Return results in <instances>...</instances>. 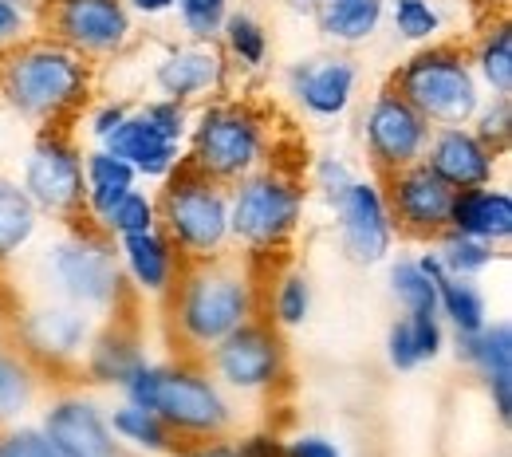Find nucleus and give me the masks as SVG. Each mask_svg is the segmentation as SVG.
I'll return each instance as SVG.
<instances>
[{
	"label": "nucleus",
	"instance_id": "obj_1",
	"mask_svg": "<svg viewBox=\"0 0 512 457\" xmlns=\"http://www.w3.org/2000/svg\"><path fill=\"white\" fill-rule=\"evenodd\" d=\"M0 99L36 127H64L91 99V64L52 36H28L0 52Z\"/></svg>",
	"mask_w": 512,
	"mask_h": 457
},
{
	"label": "nucleus",
	"instance_id": "obj_2",
	"mask_svg": "<svg viewBox=\"0 0 512 457\" xmlns=\"http://www.w3.org/2000/svg\"><path fill=\"white\" fill-rule=\"evenodd\" d=\"M166 304H170V324L182 343V355L205 359L225 335L256 320V284L229 257L186 261Z\"/></svg>",
	"mask_w": 512,
	"mask_h": 457
},
{
	"label": "nucleus",
	"instance_id": "obj_3",
	"mask_svg": "<svg viewBox=\"0 0 512 457\" xmlns=\"http://www.w3.org/2000/svg\"><path fill=\"white\" fill-rule=\"evenodd\" d=\"M127 402L154 410L174 438L182 442H209L225 438L237 422L233 402L225 387L205 371L201 359H178V363H138L134 375L119 387Z\"/></svg>",
	"mask_w": 512,
	"mask_h": 457
},
{
	"label": "nucleus",
	"instance_id": "obj_4",
	"mask_svg": "<svg viewBox=\"0 0 512 457\" xmlns=\"http://www.w3.org/2000/svg\"><path fill=\"white\" fill-rule=\"evenodd\" d=\"M40 276L52 300L75 304L95 320H115L127 312L130 288L119 264V249L107 233H99L87 221L64 225V233L44 245Z\"/></svg>",
	"mask_w": 512,
	"mask_h": 457
},
{
	"label": "nucleus",
	"instance_id": "obj_5",
	"mask_svg": "<svg viewBox=\"0 0 512 457\" xmlns=\"http://www.w3.org/2000/svg\"><path fill=\"white\" fill-rule=\"evenodd\" d=\"M186 166L221 186L268 166V123L245 99H205L190 119Z\"/></svg>",
	"mask_w": 512,
	"mask_h": 457
},
{
	"label": "nucleus",
	"instance_id": "obj_6",
	"mask_svg": "<svg viewBox=\"0 0 512 457\" xmlns=\"http://www.w3.org/2000/svg\"><path fill=\"white\" fill-rule=\"evenodd\" d=\"M390 87L430 123V127H469L477 107L485 103V87L469 64V52L434 40L410 52L394 67Z\"/></svg>",
	"mask_w": 512,
	"mask_h": 457
},
{
	"label": "nucleus",
	"instance_id": "obj_7",
	"mask_svg": "<svg viewBox=\"0 0 512 457\" xmlns=\"http://www.w3.org/2000/svg\"><path fill=\"white\" fill-rule=\"evenodd\" d=\"M308 190L280 166H260L229 186V237L249 257H276L304 221Z\"/></svg>",
	"mask_w": 512,
	"mask_h": 457
},
{
	"label": "nucleus",
	"instance_id": "obj_8",
	"mask_svg": "<svg viewBox=\"0 0 512 457\" xmlns=\"http://www.w3.org/2000/svg\"><path fill=\"white\" fill-rule=\"evenodd\" d=\"M154 201L158 229L170 237L182 261H213L229 253V186L193 174L190 166H178Z\"/></svg>",
	"mask_w": 512,
	"mask_h": 457
},
{
	"label": "nucleus",
	"instance_id": "obj_9",
	"mask_svg": "<svg viewBox=\"0 0 512 457\" xmlns=\"http://www.w3.org/2000/svg\"><path fill=\"white\" fill-rule=\"evenodd\" d=\"M20 190L28 194L40 217H52L60 225L83 221V150L64 127H40V134L32 138Z\"/></svg>",
	"mask_w": 512,
	"mask_h": 457
},
{
	"label": "nucleus",
	"instance_id": "obj_10",
	"mask_svg": "<svg viewBox=\"0 0 512 457\" xmlns=\"http://www.w3.org/2000/svg\"><path fill=\"white\" fill-rule=\"evenodd\" d=\"M40 32L87 64L115 60L134 44V16L127 0H48L40 8Z\"/></svg>",
	"mask_w": 512,
	"mask_h": 457
},
{
	"label": "nucleus",
	"instance_id": "obj_11",
	"mask_svg": "<svg viewBox=\"0 0 512 457\" xmlns=\"http://www.w3.org/2000/svg\"><path fill=\"white\" fill-rule=\"evenodd\" d=\"M205 371L233 394H272L288 379L284 335L264 320H249L205 355Z\"/></svg>",
	"mask_w": 512,
	"mask_h": 457
},
{
	"label": "nucleus",
	"instance_id": "obj_12",
	"mask_svg": "<svg viewBox=\"0 0 512 457\" xmlns=\"http://www.w3.org/2000/svg\"><path fill=\"white\" fill-rule=\"evenodd\" d=\"M99 324L91 312L44 296L16 316V343L36 371H71L83 363Z\"/></svg>",
	"mask_w": 512,
	"mask_h": 457
},
{
	"label": "nucleus",
	"instance_id": "obj_13",
	"mask_svg": "<svg viewBox=\"0 0 512 457\" xmlns=\"http://www.w3.org/2000/svg\"><path fill=\"white\" fill-rule=\"evenodd\" d=\"M430 134L434 127L390 83L371 95V103L363 111V146H367V162H371L375 178L422 162Z\"/></svg>",
	"mask_w": 512,
	"mask_h": 457
},
{
	"label": "nucleus",
	"instance_id": "obj_14",
	"mask_svg": "<svg viewBox=\"0 0 512 457\" xmlns=\"http://www.w3.org/2000/svg\"><path fill=\"white\" fill-rule=\"evenodd\" d=\"M327 205L335 213V229H339V245H343L347 261L363 264V268L390 261V249H394L398 233H394V221H390L379 178L359 174L347 190H339Z\"/></svg>",
	"mask_w": 512,
	"mask_h": 457
},
{
	"label": "nucleus",
	"instance_id": "obj_15",
	"mask_svg": "<svg viewBox=\"0 0 512 457\" xmlns=\"http://www.w3.org/2000/svg\"><path fill=\"white\" fill-rule=\"evenodd\" d=\"M383 197L394 221V233L414 237V241H434L449 229V209H453V190L426 166H402L394 174H383Z\"/></svg>",
	"mask_w": 512,
	"mask_h": 457
},
{
	"label": "nucleus",
	"instance_id": "obj_16",
	"mask_svg": "<svg viewBox=\"0 0 512 457\" xmlns=\"http://www.w3.org/2000/svg\"><path fill=\"white\" fill-rule=\"evenodd\" d=\"M40 430L64 457H123L119 438L111 434L107 410L91 394L64 391L44 402Z\"/></svg>",
	"mask_w": 512,
	"mask_h": 457
},
{
	"label": "nucleus",
	"instance_id": "obj_17",
	"mask_svg": "<svg viewBox=\"0 0 512 457\" xmlns=\"http://www.w3.org/2000/svg\"><path fill=\"white\" fill-rule=\"evenodd\" d=\"M150 83H154L158 99H174V103L193 107V103H205V99L225 91L229 60L217 44H201V40L174 44L154 60Z\"/></svg>",
	"mask_w": 512,
	"mask_h": 457
},
{
	"label": "nucleus",
	"instance_id": "obj_18",
	"mask_svg": "<svg viewBox=\"0 0 512 457\" xmlns=\"http://www.w3.org/2000/svg\"><path fill=\"white\" fill-rule=\"evenodd\" d=\"M359 91V64L343 52L308 56L288 67V95L312 119H343Z\"/></svg>",
	"mask_w": 512,
	"mask_h": 457
},
{
	"label": "nucleus",
	"instance_id": "obj_19",
	"mask_svg": "<svg viewBox=\"0 0 512 457\" xmlns=\"http://www.w3.org/2000/svg\"><path fill=\"white\" fill-rule=\"evenodd\" d=\"M501 158L505 154L485 146L473 134V127H434L430 142H426V154H422V162L446 182L453 194L493 186V178L501 170Z\"/></svg>",
	"mask_w": 512,
	"mask_h": 457
},
{
	"label": "nucleus",
	"instance_id": "obj_20",
	"mask_svg": "<svg viewBox=\"0 0 512 457\" xmlns=\"http://www.w3.org/2000/svg\"><path fill=\"white\" fill-rule=\"evenodd\" d=\"M103 150L123 158L130 170L146 182H166L178 166H186V146L174 142L166 131H158L142 107H130V115L103 138Z\"/></svg>",
	"mask_w": 512,
	"mask_h": 457
},
{
	"label": "nucleus",
	"instance_id": "obj_21",
	"mask_svg": "<svg viewBox=\"0 0 512 457\" xmlns=\"http://www.w3.org/2000/svg\"><path fill=\"white\" fill-rule=\"evenodd\" d=\"M119 249V264H123V276H127V288L134 296H146V300H166L178 284V272H182V257L178 249L170 245V237L154 225V229H142V233H130L115 241Z\"/></svg>",
	"mask_w": 512,
	"mask_h": 457
},
{
	"label": "nucleus",
	"instance_id": "obj_22",
	"mask_svg": "<svg viewBox=\"0 0 512 457\" xmlns=\"http://www.w3.org/2000/svg\"><path fill=\"white\" fill-rule=\"evenodd\" d=\"M457 355L477 371L485 383V394L497 410V418L509 426L512 418V324L509 320H489L477 335L457 339Z\"/></svg>",
	"mask_w": 512,
	"mask_h": 457
},
{
	"label": "nucleus",
	"instance_id": "obj_23",
	"mask_svg": "<svg viewBox=\"0 0 512 457\" xmlns=\"http://www.w3.org/2000/svg\"><path fill=\"white\" fill-rule=\"evenodd\" d=\"M138 363H146L142 339H138L134 324H127L123 316H115V320H103L99 324L91 347H87V355H83V363H79V371L95 387H123L130 375H134Z\"/></svg>",
	"mask_w": 512,
	"mask_h": 457
},
{
	"label": "nucleus",
	"instance_id": "obj_24",
	"mask_svg": "<svg viewBox=\"0 0 512 457\" xmlns=\"http://www.w3.org/2000/svg\"><path fill=\"white\" fill-rule=\"evenodd\" d=\"M449 229L485 241L493 249L509 245L512 237V194L505 186H481V190H461L453 194L449 209Z\"/></svg>",
	"mask_w": 512,
	"mask_h": 457
},
{
	"label": "nucleus",
	"instance_id": "obj_25",
	"mask_svg": "<svg viewBox=\"0 0 512 457\" xmlns=\"http://www.w3.org/2000/svg\"><path fill=\"white\" fill-rule=\"evenodd\" d=\"M83 182H87V197H83V221L99 225L103 213L119 201L123 194H130L138 186V174L130 170L123 158H115L111 150L95 146L83 154Z\"/></svg>",
	"mask_w": 512,
	"mask_h": 457
},
{
	"label": "nucleus",
	"instance_id": "obj_26",
	"mask_svg": "<svg viewBox=\"0 0 512 457\" xmlns=\"http://www.w3.org/2000/svg\"><path fill=\"white\" fill-rule=\"evenodd\" d=\"M386 20V0H323L316 8V28L339 48H359L375 40Z\"/></svg>",
	"mask_w": 512,
	"mask_h": 457
},
{
	"label": "nucleus",
	"instance_id": "obj_27",
	"mask_svg": "<svg viewBox=\"0 0 512 457\" xmlns=\"http://www.w3.org/2000/svg\"><path fill=\"white\" fill-rule=\"evenodd\" d=\"M107 422H111V434L119 438L123 450H134L142 457H166V454H178V438L170 434V426L146 410V406H134V402H119L115 410H107Z\"/></svg>",
	"mask_w": 512,
	"mask_h": 457
},
{
	"label": "nucleus",
	"instance_id": "obj_28",
	"mask_svg": "<svg viewBox=\"0 0 512 457\" xmlns=\"http://www.w3.org/2000/svg\"><path fill=\"white\" fill-rule=\"evenodd\" d=\"M217 48L225 52L229 67L260 71V67L268 64V52H272V36H268L264 20L256 16L253 8H229L225 24H221V36H217Z\"/></svg>",
	"mask_w": 512,
	"mask_h": 457
},
{
	"label": "nucleus",
	"instance_id": "obj_29",
	"mask_svg": "<svg viewBox=\"0 0 512 457\" xmlns=\"http://www.w3.org/2000/svg\"><path fill=\"white\" fill-rule=\"evenodd\" d=\"M434 284H438V316H442V324L453 327L457 339L477 335L481 327L489 324V300L477 288V280L442 272Z\"/></svg>",
	"mask_w": 512,
	"mask_h": 457
},
{
	"label": "nucleus",
	"instance_id": "obj_30",
	"mask_svg": "<svg viewBox=\"0 0 512 457\" xmlns=\"http://www.w3.org/2000/svg\"><path fill=\"white\" fill-rule=\"evenodd\" d=\"M40 233V213L20 190V182L0 174V268L12 264Z\"/></svg>",
	"mask_w": 512,
	"mask_h": 457
},
{
	"label": "nucleus",
	"instance_id": "obj_31",
	"mask_svg": "<svg viewBox=\"0 0 512 457\" xmlns=\"http://www.w3.org/2000/svg\"><path fill=\"white\" fill-rule=\"evenodd\" d=\"M36 394H40L36 367L20 351L0 343V430L16 426L36 406Z\"/></svg>",
	"mask_w": 512,
	"mask_h": 457
},
{
	"label": "nucleus",
	"instance_id": "obj_32",
	"mask_svg": "<svg viewBox=\"0 0 512 457\" xmlns=\"http://www.w3.org/2000/svg\"><path fill=\"white\" fill-rule=\"evenodd\" d=\"M469 64L477 71L481 87L512 99V24L509 20H497L489 24V32L477 40V52L469 56Z\"/></svg>",
	"mask_w": 512,
	"mask_h": 457
},
{
	"label": "nucleus",
	"instance_id": "obj_33",
	"mask_svg": "<svg viewBox=\"0 0 512 457\" xmlns=\"http://www.w3.org/2000/svg\"><path fill=\"white\" fill-rule=\"evenodd\" d=\"M390 296L398 300L402 316L418 320V316H438V284L418 268L414 257H398L390 261Z\"/></svg>",
	"mask_w": 512,
	"mask_h": 457
},
{
	"label": "nucleus",
	"instance_id": "obj_34",
	"mask_svg": "<svg viewBox=\"0 0 512 457\" xmlns=\"http://www.w3.org/2000/svg\"><path fill=\"white\" fill-rule=\"evenodd\" d=\"M386 16L398 40L426 48L434 40H442L446 32V16L438 8V0H386Z\"/></svg>",
	"mask_w": 512,
	"mask_h": 457
},
{
	"label": "nucleus",
	"instance_id": "obj_35",
	"mask_svg": "<svg viewBox=\"0 0 512 457\" xmlns=\"http://www.w3.org/2000/svg\"><path fill=\"white\" fill-rule=\"evenodd\" d=\"M430 249L438 253V261H442V268H446L449 276H465V280H477L481 272H489L493 261H497L493 245L473 241V237H465V233H457V229L438 233V237L430 241Z\"/></svg>",
	"mask_w": 512,
	"mask_h": 457
},
{
	"label": "nucleus",
	"instance_id": "obj_36",
	"mask_svg": "<svg viewBox=\"0 0 512 457\" xmlns=\"http://www.w3.org/2000/svg\"><path fill=\"white\" fill-rule=\"evenodd\" d=\"M312 316V276L300 268H288L276 276V292H272V327L276 331H292L304 327Z\"/></svg>",
	"mask_w": 512,
	"mask_h": 457
},
{
	"label": "nucleus",
	"instance_id": "obj_37",
	"mask_svg": "<svg viewBox=\"0 0 512 457\" xmlns=\"http://www.w3.org/2000/svg\"><path fill=\"white\" fill-rule=\"evenodd\" d=\"M158 225V201L150 190H130L123 194L107 213H103V221L95 225L99 233H107L111 241H119V237H130V233H142V229H154Z\"/></svg>",
	"mask_w": 512,
	"mask_h": 457
},
{
	"label": "nucleus",
	"instance_id": "obj_38",
	"mask_svg": "<svg viewBox=\"0 0 512 457\" xmlns=\"http://www.w3.org/2000/svg\"><path fill=\"white\" fill-rule=\"evenodd\" d=\"M229 8H233V0H178L174 4L182 32L190 40H201V44H217Z\"/></svg>",
	"mask_w": 512,
	"mask_h": 457
},
{
	"label": "nucleus",
	"instance_id": "obj_39",
	"mask_svg": "<svg viewBox=\"0 0 512 457\" xmlns=\"http://www.w3.org/2000/svg\"><path fill=\"white\" fill-rule=\"evenodd\" d=\"M473 134L485 142V146H493L497 154H505L509 150V134H512V99H501V95H493V99H485L481 107H477V115H473Z\"/></svg>",
	"mask_w": 512,
	"mask_h": 457
},
{
	"label": "nucleus",
	"instance_id": "obj_40",
	"mask_svg": "<svg viewBox=\"0 0 512 457\" xmlns=\"http://www.w3.org/2000/svg\"><path fill=\"white\" fill-rule=\"evenodd\" d=\"M0 457H64V454L48 442V434L40 426L16 422V426H8L0 434Z\"/></svg>",
	"mask_w": 512,
	"mask_h": 457
},
{
	"label": "nucleus",
	"instance_id": "obj_41",
	"mask_svg": "<svg viewBox=\"0 0 512 457\" xmlns=\"http://www.w3.org/2000/svg\"><path fill=\"white\" fill-rule=\"evenodd\" d=\"M36 32H40V12H36V8L0 0V52L24 44V40L36 36Z\"/></svg>",
	"mask_w": 512,
	"mask_h": 457
},
{
	"label": "nucleus",
	"instance_id": "obj_42",
	"mask_svg": "<svg viewBox=\"0 0 512 457\" xmlns=\"http://www.w3.org/2000/svg\"><path fill=\"white\" fill-rule=\"evenodd\" d=\"M386 363L394 367V371H418L422 367V355H418V347H414V335H410V320L406 316H398L394 324L386 327Z\"/></svg>",
	"mask_w": 512,
	"mask_h": 457
},
{
	"label": "nucleus",
	"instance_id": "obj_43",
	"mask_svg": "<svg viewBox=\"0 0 512 457\" xmlns=\"http://www.w3.org/2000/svg\"><path fill=\"white\" fill-rule=\"evenodd\" d=\"M355 178H359V174H355V166H347V162H343V158H335V154H323L320 162L312 166V186H316L327 201L339 194V190H347Z\"/></svg>",
	"mask_w": 512,
	"mask_h": 457
},
{
	"label": "nucleus",
	"instance_id": "obj_44",
	"mask_svg": "<svg viewBox=\"0 0 512 457\" xmlns=\"http://www.w3.org/2000/svg\"><path fill=\"white\" fill-rule=\"evenodd\" d=\"M130 115V103H119V99H107V103H99V107H91L87 111V134L103 146V138L115 131L123 119Z\"/></svg>",
	"mask_w": 512,
	"mask_h": 457
},
{
	"label": "nucleus",
	"instance_id": "obj_45",
	"mask_svg": "<svg viewBox=\"0 0 512 457\" xmlns=\"http://www.w3.org/2000/svg\"><path fill=\"white\" fill-rule=\"evenodd\" d=\"M284 457H343L339 446L323 434H300L292 442H284Z\"/></svg>",
	"mask_w": 512,
	"mask_h": 457
},
{
	"label": "nucleus",
	"instance_id": "obj_46",
	"mask_svg": "<svg viewBox=\"0 0 512 457\" xmlns=\"http://www.w3.org/2000/svg\"><path fill=\"white\" fill-rule=\"evenodd\" d=\"M237 457H284V442L276 434H249L237 442Z\"/></svg>",
	"mask_w": 512,
	"mask_h": 457
},
{
	"label": "nucleus",
	"instance_id": "obj_47",
	"mask_svg": "<svg viewBox=\"0 0 512 457\" xmlns=\"http://www.w3.org/2000/svg\"><path fill=\"white\" fill-rule=\"evenodd\" d=\"M186 457H237V442L229 438H209V442H193Z\"/></svg>",
	"mask_w": 512,
	"mask_h": 457
},
{
	"label": "nucleus",
	"instance_id": "obj_48",
	"mask_svg": "<svg viewBox=\"0 0 512 457\" xmlns=\"http://www.w3.org/2000/svg\"><path fill=\"white\" fill-rule=\"evenodd\" d=\"M178 0H127L130 16H146V20H158V16H170Z\"/></svg>",
	"mask_w": 512,
	"mask_h": 457
},
{
	"label": "nucleus",
	"instance_id": "obj_49",
	"mask_svg": "<svg viewBox=\"0 0 512 457\" xmlns=\"http://www.w3.org/2000/svg\"><path fill=\"white\" fill-rule=\"evenodd\" d=\"M12 4H24V8H36V12H40L48 0H12Z\"/></svg>",
	"mask_w": 512,
	"mask_h": 457
},
{
	"label": "nucleus",
	"instance_id": "obj_50",
	"mask_svg": "<svg viewBox=\"0 0 512 457\" xmlns=\"http://www.w3.org/2000/svg\"><path fill=\"white\" fill-rule=\"evenodd\" d=\"M316 4H323V0H316Z\"/></svg>",
	"mask_w": 512,
	"mask_h": 457
}]
</instances>
